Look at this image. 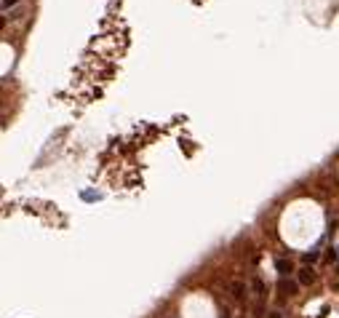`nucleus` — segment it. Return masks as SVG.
Listing matches in <instances>:
<instances>
[{
    "mask_svg": "<svg viewBox=\"0 0 339 318\" xmlns=\"http://www.w3.org/2000/svg\"><path fill=\"white\" fill-rule=\"evenodd\" d=\"M297 281H299L302 286H310V284H315V270H312L310 265H305V267L299 270V278H297Z\"/></svg>",
    "mask_w": 339,
    "mask_h": 318,
    "instance_id": "1",
    "label": "nucleus"
},
{
    "mask_svg": "<svg viewBox=\"0 0 339 318\" xmlns=\"http://www.w3.org/2000/svg\"><path fill=\"white\" fill-rule=\"evenodd\" d=\"M278 289L283 291V294H288V297H294V294H297V289H299V281H288V278H280Z\"/></svg>",
    "mask_w": 339,
    "mask_h": 318,
    "instance_id": "2",
    "label": "nucleus"
},
{
    "mask_svg": "<svg viewBox=\"0 0 339 318\" xmlns=\"http://www.w3.org/2000/svg\"><path fill=\"white\" fill-rule=\"evenodd\" d=\"M275 270L280 273V278H286L291 273V262L288 260H275Z\"/></svg>",
    "mask_w": 339,
    "mask_h": 318,
    "instance_id": "3",
    "label": "nucleus"
},
{
    "mask_svg": "<svg viewBox=\"0 0 339 318\" xmlns=\"http://www.w3.org/2000/svg\"><path fill=\"white\" fill-rule=\"evenodd\" d=\"M232 297H235V300L246 297V284H243V281H235V284H232Z\"/></svg>",
    "mask_w": 339,
    "mask_h": 318,
    "instance_id": "4",
    "label": "nucleus"
},
{
    "mask_svg": "<svg viewBox=\"0 0 339 318\" xmlns=\"http://www.w3.org/2000/svg\"><path fill=\"white\" fill-rule=\"evenodd\" d=\"M251 286H254V291L259 294V297H264V291H267V289H264V284H262V278H254V281H251Z\"/></svg>",
    "mask_w": 339,
    "mask_h": 318,
    "instance_id": "5",
    "label": "nucleus"
},
{
    "mask_svg": "<svg viewBox=\"0 0 339 318\" xmlns=\"http://www.w3.org/2000/svg\"><path fill=\"white\" fill-rule=\"evenodd\" d=\"M315 260H318V249H312L310 254H305V262H307V265H312Z\"/></svg>",
    "mask_w": 339,
    "mask_h": 318,
    "instance_id": "6",
    "label": "nucleus"
},
{
    "mask_svg": "<svg viewBox=\"0 0 339 318\" xmlns=\"http://www.w3.org/2000/svg\"><path fill=\"white\" fill-rule=\"evenodd\" d=\"M19 3V0H3V11H8L11 6H16Z\"/></svg>",
    "mask_w": 339,
    "mask_h": 318,
    "instance_id": "7",
    "label": "nucleus"
},
{
    "mask_svg": "<svg viewBox=\"0 0 339 318\" xmlns=\"http://www.w3.org/2000/svg\"><path fill=\"white\" fill-rule=\"evenodd\" d=\"M270 318H283V315H280V313H270Z\"/></svg>",
    "mask_w": 339,
    "mask_h": 318,
    "instance_id": "8",
    "label": "nucleus"
},
{
    "mask_svg": "<svg viewBox=\"0 0 339 318\" xmlns=\"http://www.w3.org/2000/svg\"><path fill=\"white\" fill-rule=\"evenodd\" d=\"M336 252H339V246H336Z\"/></svg>",
    "mask_w": 339,
    "mask_h": 318,
    "instance_id": "9",
    "label": "nucleus"
}]
</instances>
